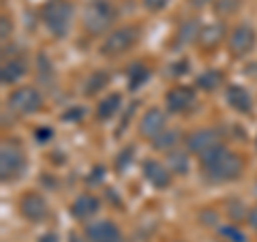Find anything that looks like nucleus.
<instances>
[{"mask_svg": "<svg viewBox=\"0 0 257 242\" xmlns=\"http://www.w3.org/2000/svg\"><path fill=\"white\" fill-rule=\"evenodd\" d=\"M56 240H58V238H56L54 233H47V236H41V240H39V242H56Z\"/></svg>", "mask_w": 257, "mask_h": 242, "instance_id": "72a5a7b5", "label": "nucleus"}, {"mask_svg": "<svg viewBox=\"0 0 257 242\" xmlns=\"http://www.w3.org/2000/svg\"><path fill=\"white\" fill-rule=\"evenodd\" d=\"M64 120H77V118H82V109H71L67 111V114H62Z\"/></svg>", "mask_w": 257, "mask_h": 242, "instance_id": "2f4dec72", "label": "nucleus"}, {"mask_svg": "<svg viewBox=\"0 0 257 242\" xmlns=\"http://www.w3.org/2000/svg\"><path fill=\"white\" fill-rule=\"evenodd\" d=\"M178 140H180V133L176 131V129H172V131L165 129L159 137L152 140V148L159 150V152H172L176 146H178Z\"/></svg>", "mask_w": 257, "mask_h": 242, "instance_id": "4be33fe9", "label": "nucleus"}, {"mask_svg": "<svg viewBox=\"0 0 257 242\" xmlns=\"http://www.w3.org/2000/svg\"><path fill=\"white\" fill-rule=\"evenodd\" d=\"M114 20H116V9L107 0H90L82 13L84 28L92 37H99L103 32H107L111 28V24H114Z\"/></svg>", "mask_w": 257, "mask_h": 242, "instance_id": "7ed1b4c3", "label": "nucleus"}, {"mask_svg": "<svg viewBox=\"0 0 257 242\" xmlns=\"http://www.w3.org/2000/svg\"><path fill=\"white\" fill-rule=\"evenodd\" d=\"M3 32H0V35H3V41H7V39H9V35H11V18H7V15H3Z\"/></svg>", "mask_w": 257, "mask_h": 242, "instance_id": "c85d7f7f", "label": "nucleus"}, {"mask_svg": "<svg viewBox=\"0 0 257 242\" xmlns=\"http://www.w3.org/2000/svg\"><path fill=\"white\" fill-rule=\"evenodd\" d=\"M86 238L88 242H120L122 233L114 221H94L86 225Z\"/></svg>", "mask_w": 257, "mask_h": 242, "instance_id": "9b49d317", "label": "nucleus"}, {"mask_svg": "<svg viewBox=\"0 0 257 242\" xmlns=\"http://www.w3.org/2000/svg\"><path fill=\"white\" fill-rule=\"evenodd\" d=\"M26 167H28L26 152L22 150L20 144L5 142L3 148H0V178H3V182H13L22 178Z\"/></svg>", "mask_w": 257, "mask_h": 242, "instance_id": "20e7f679", "label": "nucleus"}, {"mask_svg": "<svg viewBox=\"0 0 257 242\" xmlns=\"http://www.w3.org/2000/svg\"><path fill=\"white\" fill-rule=\"evenodd\" d=\"M197 94L191 86H174L170 92L165 94V105L172 114H187L195 107Z\"/></svg>", "mask_w": 257, "mask_h": 242, "instance_id": "6e6552de", "label": "nucleus"}, {"mask_svg": "<svg viewBox=\"0 0 257 242\" xmlns=\"http://www.w3.org/2000/svg\"><path fill=\"white\" fill-rule=\"evenodd\" d=\"M148 77H150V69L146 67V64L135 62V64L128 67L126 82H128V88H131V90H138L140 86H144V84L148 82Z\"/></svg>", "mask_w": 257, "mask_h": 242, "instance_id": "412c9836", "label": "nucleus"}, {"mask_svg": "<svg viewBox=\"0 0 257 242\" xmlns=\"http://www.w3.org/2000/svg\"><path fill=\"white\" fill-rule=\"evenodd\" d=\"M7 105H9V109L15 111L18 116H32L43 107V99H41V94H39L37 88L22 86V88H15V90L9 94Z\"/></svg>", "mask_w": 257, "mask_h": 242, "instance_id": "423d86ee", "label": "nucleus"}, {"mask_svg": "<svg viewBox=\"0 0 257 242\" xmlns=\"http://www.w3.org/2000/svg\"><path fill=\"white\" fill-rule=\"evenodd\" d=\"M120 242H124V240H120Z\"/></svg>", "mask_w": 257, "mask_h": 242, "instance_id": "e433bc0d", "label": "nucleus"}, {"mask_svg": "<svg viewBox=\"0 0 257 242\" xmlns=\"http://www.w3.org/2000/svg\"><path fill=\"white\" fill-rule=\"evenodd\" d=\"M20 212L24 219L39 223V221L47 219L50 208H47V201L43 195H39V193H26V195L20 199Z\"/></svg>", "mask_w": 257, "mask_h": 242, "instance_id": "1a4fd4ad", "label": "nucleus"}, {"mask_svg": "<svg viewBox=\"0 0 257 242\" xmlns=\"http://www.w3.org/2000/svg\"><path fill=\"white\" fill-rule=\"evenodd\" d=\"M199 165H202V172L208 182L223 184L240 178V174L244 169V161L236 152L225 148V144H219L216 148L208 150L199 157Z\"/></svg>", "mask_w": 257, "mask_h": 242, "instance_id": "f257e3e1", "label": "nucleus"}, {"mask_svg": "<svg viewBox=\"0 0 257 242\" xmlns=\"http://www.w3.org/2000/svg\"><path fill=\"white\" fill-rule=\"evenodd\" d=\"M246 221H248V225H251L253 229H257V206L246 212Z\"/></svg>", "mask_w": 257, "mask_h": 242, "instance_id": "7c9ffc66", "label": "nucleus"}, {"mask_svg": "<svg viewBox=\"0 0 257 242\" xmlns=\"http://www.w3.org/2000/svg\"><path fill=\"white\" fill-rule=\"evenodd\" d=\"M255 195H257V182H255Z\"/></svg>", "mask_w": 257, "mask_h": 242, "instance_id": "c9c22d12", "label": "nucleus"}, {"mask_svg": "<svg viewBox=\"0 0 257 242\" xmlns=\"http://www.w3.org/2000/svg\"><path fill=\"white\" fill-rule=\"evenodd\" d=\"M199 22L197 20H187L180 26V30L176 32V41H174V45L176 47H182V45H189V43H193V41H197L199 39Z\"/></svg>", "mask_w": 257, "mask_h": 242, "instance_id": "aec40b11", "label": "nucleus"}, {"mask_svg": "<svg viewBox=\"0 0 257 242\" xmlns=\"http://www.w3.org/2000/svg\"><path fill=\"white\" fill-rule=\"evenodd\" d=\"M225 99H227L229 107L234 111H238V114H244V116L253 114V96L244 86H240V84L227 86V90H225Z\"/></svg>", "mask_w": 257, "mask_h": 242, "instance_id": "ddd939ff", "label": "nucleus"}, {"mask_svg": "<svg viewBox=\"0 0 257 242\" xmlns=\"http://www.w3.org/2000/svg\"><path fill=\"white\" fill-rule=\"evenodd\" d=\"M41 22L54 39H64L73 26V5L69 0H47L41 9Z\"/></svg>", "mask_w": 257, "mask_h": 242, "instance_id": "f03ea898", "label": "nucleus"}, {"mask_svg": "<svg viewBox=\"0 0 257 242\" xmlns=\"http://www.w3.org/2000/svg\"><path fill=\"white\" fill-rule=\"evenodd\" d=\"M167 161H170V167H172L174 174L184 176V174L189 172V157H187V152H176V150H172L170 157H167Z\"/></svg>", "mask_w": 257, "mask_h": 242, "instance_id": "b1692460", "label": "nucleus"}, {"mask_svg": "<svg viewBox=\"0 0 257 242\" xmlns=\"http://www.w3.org/2000/svg\"><path fill=\"white\" fill-rule=\"evenodd\" d=\"M223 79L225 77H223V73L219 69H206L195 77V86L204 92H212V90H216V88L223 86Z\"/></svg>", "mask_w": 257, "mask_h": 242, "instance_id": "a211bd4d", "label": "nucleus"}, {"mask_svg": "<svg viewBox=\"0 0 257 242\" xmlns=\"http://www.w3.org/2000/svg\"><path fill=\"white\" fill-rule=\"evenodd\" d=\"M142 172H144V178H146V182L152 184L155 189H167L172 184L170 169L163 167V163H159V161H155V159L144 161Z\"/></svg>", "mask_w": 257, "mask_h": 242, "instance_id": "4468645a", "label": "nucleus"}, {"mask_svg": "<svg viewBox=\"0 0 257 242\" xmlns=\"http://www.w3.org/2000/svg\"><path fill=\"white\" fill-rule=\"evenodd\" d=\"M99 199H96L94 195H90V193H84V195H79L73 204H71V214L75 216V219H88V216L96 214V210H99Z\"/></svg>", "mask_w": 257, "mask_h": 242, "instance_id": "2eb2a0df", "label": "nucleus"}, {"mask_svg": "<svg viewBox=\"0 0 257 242\" xmlns=\"http://www.w3.org/2000/svg\"><path fill=\"white\" fill-rule=\"evenodd\" d=\"M167 5H170V0H142V7H144L146 11H150V13L163 11Z\"/></svg>", "mask_w": 257, "mask_h": 242, "instance_id": "bb28decb", "label": "nucleus"}, {"mask_svg": "<svg viewBox=\"0 0 257 242\" xmlns=\"http://www.w3.org/2000/svg\"><path fill=\"white\" fill-rule=\"evenodd\" d=\"M69 242H86V240H82V238L77 236V233H71V236H69Z\"/></svg>", "mask_w": 257, "mask_h": 242, "instance_id": "f704fd0d", "label": "nucleus"}, {"mask_svg": "<svg viewBox=\"0 0 257 242\" xmlns=\"http://www.w3.org/2000/svg\"><path fill=\"white\" fill-rule=\"evenodd\" d=\"M120 103H122V96L118 92H111L107 94L105 99H103L99 105H96V118L101 120V123H105V120H111V116L116 114L120 109Z\"/></svg>", "mask_w": 257, "mask_h": 242, "instance_id": "6ab92c4d", "label": "nucleus"}, {"mask_svg": "<svg viewBox=\"0 0 257 242\" xmlns=\"http://www.w3.org/2000/svg\"><path fill=\"white\" fill-rule=\"evenodd\" d=\"M107 82H109V75L105 73V71H94V73L88 77V82H86V94L90 96L94 92L103 90V88L107 86Z\"/></svg>", "mask_w": 257, "mask_h": 242, "instance_id": "5701e85b", "label": "nucleus"}, {"mask_svg": "<svg viewBox=\"0 0 257 242\" xmlns=\"http://www.w3.org/2000/svg\"><path fill=\"white\" fill-rule=\"evenodd\" d=\"M219 144H223V142H221V137H219V133H216L214 129H199V131H195V133L189 135L187 148L193 152V155L202 157L204 152L216 148Z\"/></svg>", "mask_w": 257, "mask_h": 242, "instance_id": "9d476101", "label": "nucleus"}, {"mask_svg": "<svg viewBox=\"0 0 257 242\" xmlns=\"http://www.w3.org/2000/svg\"><path fill=\"white\" fill-rule=\"evenodd\" d=\"M54 135V131H52V129L50 127H45V129H37V140L39 142H50V137Z\"/></svg>", "mask_w": 257, "mask_h": 242, "instance_id": "c756f323", "label": "nucleus"}, {"mask_svg": "<svg viewBox=\"0 0 257 242\" xmlns=\"http://www.w3.org/2000/svg\"><path fill=\"white\" fill-rule=\"evenodd\" d=\"M219 233L227 240V242H246V233L238 227V225H223V227H219Z\"/></svg>", "mask_w": 257, "mask_h": 242, "instance_id": "393cba45", "label": "nucleus"}, {"mask_svg": "<svg viewBox=\"0 0 257 242\" xmlns=\"http://www.w3.org/2000/svg\"><path fill=\"white\" fill-rule=\"evenodd\" d=\"M165 125H167V118H165L163 111H161L159 107H150L140 120V135L148 137V140L152 142L155 137H159L165 131Z\"/></svg>", "mask_w": 257, "mask_h": 242, "instance_id": "f8f14e48", "label": "nucleus"}, {"mask_svg": "<svg viewBox=\"0 0 257 242\" xmlns=\"http://www.w3.org/2000/svg\"><path fill=\"white\" fill-rule=\"evenodd\" d=\"M24 75H26V62L22 58H11L9 62L3 64V71H0V79H3L5 86L20 82Z\"/></svg>", "mask_w": 257, "mask_h": 242, "instance_id": "dca6fc26", "label": "nucleus"}, {"mask_svg": "<svg viewBox=\"0 0 257 242\" xmlns=\"http://www.w3.org/2000/svg\"><path fill=\"white\" fill-rule=\"evenodd\" d=\"M257 32L251 24H238L227 37V50L234 58H244L255 50Z\"/></svg>", "mask_w": 257, "mask_h": 242, "instance_id": "0eeeda50", "label": "nucleus"}, {"mask_svg": "<svg viewBox=\"0 0 257 242\" xmlns=\"http://www.w3.org/2000/svg\"><path fill=\"white\" fill-rule=\"evenodd\" d=\"M189 3H191L193 7H204V5H208V3H212V0H189Z\"/></svg>", "mask_w": 257, "mask_h": 242, "instance_id": "473e14b6", "label": "nucleus"}, {"mask_svg": "<svg viewBox=\"0 0 257 242\" xmlns=\"http://www.w3.org/2000/svg\"><path fill=\"white\" fill-rule=\"evenodd\" d=\"M214 7H216V11H219V13L229 15V13H234L240 7V0H216Z\"/></svg>", "mask_w": 257, "mask_h": 242, "instance_id": "a878e982", "label": "nucleus"}, {"mask_svg": "<svg viewBox=\"0 0 257 242\" xmlns=\"http://www.w3.org/2000/svg\"><path fill=\"white\" fill-rule=\"evenodd\" d=\"M131 155H133V148H124V150L118 155V159H116V169H118V172H124L126 163L131 165Z\"/></svg>", "mask_w": 257, "mask_h": 242, "instance_id": "cd10ccee", "label": "nucleus"}, {"mask_svg": "<svg viewBox=\"0 0 257 242\" xmlns=\"http://www.w3.org/2000/svg\"><path fill=\"white\" fill-rule=\"evenodd\" d=\"M140 35H142L140 26L116 28V30H111L105 39H103L99 52L105 56V58H116V56H122L124 52H128L135 43L140 41Z\"/></svg>", "mask_w": 257, "mask_h": 242, "instance_id": "39448f33", "label": "nucleus"}, {"mask_svg": "<svg viewBox=\"0 0 257 242\" xmlns=\"http://www.w3.org/2000/svg\"><path fill=\"white\" fill-rule=\"evenodd\" d=\"M225 37V26L223 24H208L206 28H202V32H199V39L197 43L204 47V50H212V47H216Z\"/></svg>", "mask_w": 257, "mask_h": 242, "instance_id": "f3484780", "label": "nucleus"}]
</instances>
